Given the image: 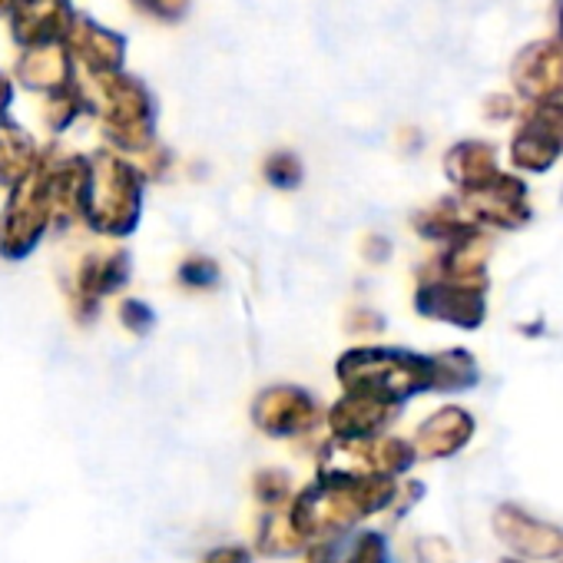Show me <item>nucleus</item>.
I'll use <instances>...</instances> for the list:
<instances>
[{
	"mask_svg": "<svg viewBox=\"0 0 563 563\" xmlns=\"http://www.w3.org/2000/svg\"><path fill=\"white\" fill-rule=\"evenodd\" d=\"M500 520H507V527H500L504 537H507V543H514L520 553L553 556V553L563 550V537L553 527H543V523H537V520H530V517H523L517 510H504Z\"/></svg>",
	"mask_w": 563,
	"mask_h": 563,
	"instance_id": "nucleus-1",
	"label": "nucleus"
}]
</instances>
